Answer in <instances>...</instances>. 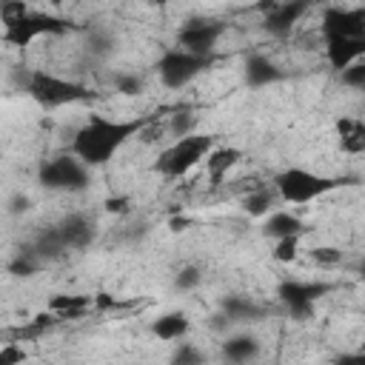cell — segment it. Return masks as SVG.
Wrapping results in <instances>:
<instances>
[{"label": "cell", "instance_id": "6da1fadb", "mask_svg": "<svg viewBox=\"0 0 365 365\" xmlns=\"http://www.w3.org/2000/svg\"><path fill=\"white\" fill-rule=\"evenodd\" d=\"M148 123V117L143 120H106V117H91L77 134H74V157L83 160L86 165H103L114 157V151L123 148V143L128 137H134L143 125Z\"/></svg>", "mask_w": 365, "mask_h": 365}, {"label": "cell", "instance_id": "7a4b0ae2", "mask_svg": "<svg viewBox=\"0 0 365 365\" xmlns=\"http://www.w3.org/2000/svg\"><path fill=\"white\" fill-rule=\"evenodd\" d=\"M348 180H339V177H322V174H314L308 168H285L274 177V188L277 194L285 200V202H311L317 197H322L325 191H334L339 185H345Z\"/></svg>", "mask_w": 365, "mask_h": 365}, {"label": "cell", "instance_id": "3957f363", "mask_svg": "<svg viewBox=\"0 0 365 365\" xmlns=\"http://www.w3.org/2000/svg\"><path fill=\"white\" fill-rule=\"evenodd\" d=\"M214 137L208 134H188V137H180L171 148H165L157 160V171L163 177H182L188 174L202 157H208L214 148Z\"/></svg>", "mask_w": 365, "mask_h": 365}, {"label": "cell", "instance_id": "277c9868", "mask_svg": "<svg viewBox=\"0 0 365 365\" xmlns=\"http://www.w3.org/2000/svg\"><path fill=\"white\" fill-rule=\"evenodd\" d=\"M26 91L46 108H54V106H66V103H77V100H86L91 91L80 83H71V80H63V77H54L48 71H31L29 74V83H26Z\"/></svg>", "mask_w": 365, "mask_h": 365}, {"label": "cell", "instance_id": "5b68a950", "mask_svg": "<svg viewBox=\"0 0 365 365\" xmlns=\"http://www.w3.org/2000/svg\"><path fill=\"white\" fill-rule=\"evenodd\" d=\"M208 66H211V57H200V54H191V51H182V48H171L160 57L157 71H160V80L168 88H182L200 71H205Z\"/></svg>", "mask_w": 365, "mask_h": 365}, {"label": "cell", "instance_id": "8992f818", "mask_svg": "<svg viewBox=\"0 0 365 365\" xmlns=\"http://www.w3.org/2000/svg\"><path fill=\"white\" fill-rule=\"evenodd\" d=\"M37 180L51 191H83L88 185V168L77 157H54L40 168Z\"/></svg>", "mask_w": 365, "mask_h": 365}, {"label": "cell", "instance_id": "52a82bcc", "mask_svg": "<svg viewBox=\"0 0 365 365\" xmlns=\"http://www.w3.org/2000/svg\"><path fill=\"white\" fill-rule=\"evenodd\" d=\"M66 29H68V23H63L60 17L29 11L23 20L6 26L3 37H6L9 43H14V46H29V43H31L34 37H40V34H63Z\"/></svg>", "mask_w": 365, "mask_h": 365}, {"label": "cell", "instance_id": "ba28073f", "mask_svg": "<svg viewBox=\"0 0 365 365\" xmlns=\"http://www.w3.org/2000/svg\"><path fill=\"white\" fill-rule=\"evenodd\" d=\"M220 34H222V23L191 20L180 29V48L191 51V54H200V57H211V48L220 40Z\"/></svg>", "mask_w": 365, "mask_h": 365}, {"label": "cell", "instance_id": "9c48e42d", "mask_svg": "<svg viewBox=\"0 0 365 365\" xmlns=\"http://www.w3.org/2000/svg\"><path fill=\"white\" fill-rule=\"evenodd\" d=\"M325 37H365V11L359 9H328L322 14Z\"/></svg>", "mask_w": 365, "mask_h": 365}, {"label": "cell", "instance_id": "30bf717a", "mask_svg": "<svg viewBox=\"0 0 365 365\" xmlns=\"http://www.w3.org/2000/svg\"><path fill=\"white\" fill-rule=\"evenodd\" d=\"M331 291L328 282H302V279H282L277 285V297L282 299L285 308L294 305H314L319 297H325Z\"/></svg>", "mask_w": 365, "mask_h": 365}, {"label": "cell", "instance_id": "8fae6325", "mask_svg": "<svg viewBox=\"0 0 365 365\" xmlns=\"http://www.w3.org/2000/svg\"><path fill=\"white\" fill-rule=\"evenodd\" d=\"M328 46V63L339 71H345L348 66L359 63V57H365V37H325Z\"/></svg>", "mask_w": 365, "mask_h": 365}, {"label": "cell", "instance_id": "7c38bea8", "mask_svg": "<svg viewBox=\"0 0 365 365\" xmlns=\"http://www.w3.org/2000/svg\"><path fill=\"white\" fill-rule=\"evenodd\" d=\"M57 231H60V240L66 248H86L94 240V220L86 214H68L57 225Z\"/></svg>", "mask_w": 365, "mask_h": 365}, {"label": "cell", "instance_id": "4fadbf2b", "mask_svg": "<svg viewBox=\"0 0 365 365\" xmlns=\"http://www.w3.org/2000/svg\"><path fill=\"white\" fill-rule=\"evenodd\" d=\"M302 11H305V3H279V6L265 17V29H268L271 34H277V37H285V34L294 29V23L302 17Z\"/></svg>", "mask_w": 365, "mask_h": 365}, {"label": "cell", "instance_id": "5bb4252c", "mask_svg": "<svg viewBox=\"0 0 365 365\" xmlns=\"http://www.w3.org/2000/svg\"><path fill=\"white\" fill-rule=\"evenodd\" d=\"M336 134H339V148L348 154H365V123L354 117H339L336 120Z\"/></svg>", "mask_w": 365, "mask_h": 365}, {"label": "cell", "instance_id": "9a60e30c", "mask_svg": "<svg viewBox=\"0 0 365 365\" xmlns=\"http://www.w3.org/2000/svg\"><path fill=\"white\" fill-rule=\"evenodd\" d=\"M257 354H259V342L254 336H248V334H240V336H231V339L222 342V356L228 362H234V365H245Z\"/></svg>", "mask_w": 365, "mask_h": 365}, {"label": "cell", "instance_id": "2e32d148", "mask_svg": "<svg viewBox=\"0 0 365 365\" xmlns=\"http://www.w3.org/2000/svg\"><path fill=\"white\" fill-rule=\"evenodd\" d=\"M188 328H191V322H188V317L185 314H180V311H171V314H163V317H157L154 322H151V334L154 336H160V339H180V336H185L188 334Z\"/></svg>", "mask_w": 365, "mask_h": 365}, {"label": "cell", "instance_id": "e0dca14e", "mask_svg": "<svg viewBox=\"0 0 365 365\" xmlns=\"http://www.w3.org/2000/svg\"><path fill=\"white\" fill-rule=\"evenodd\" d=\"M245 80H248V86H268V83L279 80V68L268 57L251 54L245 60Z\"/></svg>", "mask_w": 365, "mask_h": 365}, {"label": "cell", "instance_id": "ac0fdd59", "mask_svg": "<svg viewBox=\"0 0 365 365\" xmlns=\"http://www.w3.org/2000/svg\"><path fill=\"white\" fill-rule=\"evenodd\" d=\"M237 160H240V151H237V148H228V145L214 148V151L205 157V168H208V174H211V182H220L222 174H225L231 165H237Z\"/></svg>", "mask_w": 365, "mask_h": 365}, {"label": "cell", "instance_id": "d6986e66", "mask_svg": "<svg viewBox=\"0 0 365 365\" xmlns=\"http://www.w3.org/2000/svg\"><path fill=\"white\" fill-rule=\"evenodd\" d=\"M94 299L91 297H83V294H54L48 299V308L60 317H80Z\"/></svg>", "mask_w": 365, "mask_h": 365}, {"label": "cell", "instance_id": "ffe728a7", "mask_svg": "<svg viewBox=\"0 0 365 365\" xmlns=\"http://www.w3.org/2000/svg\"><path fill=\"white\" fill-rule=\"evenodd\" d=\"M222 311H225V317L234 319V322L259 319V317L265 314L257 302H251V299H245V297H225V299H222Z\"/></svg>", "mask_w": 365, "mask_h": 365}, {"label": "cell", "instance_id": "44dd1931", "mask_svg": "<svg viewBox=\"0 0 365 365\" xmlns=\"http://www.w3.org/2000/svg\"><path fill=\"white\" fill-rule=\"evenodd\" d=\"M262 231H265V237H277V240H282V237H299L302 222H299L294 214L277 211L274 217H268V222H265Z\"/></svg>", "mask_w": 365, "mask_h": 365}, {"label": "cell", "instance_id": "7402d4cb", "mask_svg": "<svg viewBox=\"0 0 365 365\" xmlns=\"http://www.w3.org/2000/svg\"><path fill=\"white\" fill-rule=\"evenodd\" d=\"M271 205H274V191H271V188H257V191H251V194L242 200V208H245V214H251V217L265 214Z\"/></svg>", "mask_w": 365, "mask_h": 365}, {"label": "cell", "instance_id": "603a6c76", "mask_svg": "<svg viewBox=\"0 0 365 365\" xmlns=\"http://www.w3.org/2000/svg\"><path fill=\"white\" fill-rule=\"evenodd\" d=\"M34 251H37V257H57V254H63L66 245H63V240H60V231H57V228L43 231V234L37 237V242H34Z\"/></svg>", "mask_w": 365, "mask_h": 365}, {"label": "cell", "instance_id": "cb8c5ba5", "mask_svg": "<svg viewBox=\"0 0 365 365\" xmlns=\"http://www.w3.org/2000/svg\"><path fill=\"white\" fill-rule=\"evenodd\" d=\"M9 271L14 277H31L37 271V251L34 248H23L11 262H9Z\"/></svg>", "mask_w": 365, "mask_h": 365}, {"label": "cell", "instance_id": "d4e9b609", "mask_svg": "<svg viewBox=\"0 0 365 365\" xmlns=\"http://www.w3.org/2000/svg\"><path fill=\"white\" fill-rule=\"evenodd\" d=\"M171 365H205V356H202L200 348H194V345L185 342V345H180V348L174 351Z\"/></svg>", "mask_w": 365, "mask_h": 365}, {"label": "cell", "instance_id": "484cf974", "mask_svg": "<svg viewBox=\"0 0 365 365\" xmlns=\"http://www.w3.org/2000/svg\"><path fill=\"white\" fill-rule=\"evenodd\" d=\"M297 251H299V237H282V240H277V245H274V259H279V262H294V259H297Z\"/></svg>", "mask_w": 365, "mask_h": 365}, {"label": "cell", "instance_id": "4316f807", "mask_svg": "<svg viewBox=\"0 0 365 365\" xmlns=\"http://www.w3.org/2000/svg\"><path fill=\"white\" fill-rule=\"evenodd\" d=\"M200 279H202V274H200L194 265H185V268H180V274L174 277V288H180V291H191V288L200 285Z\"/></svg>", "mask_w": 365, "mask_h": 365}, {"label": "cell", "instance_id": "83f0119b", "mask_svg": "<svg viewBox=\"0 0 365 365\" xmlns=\"http://www.w3.org/2000/svg\"><path fill=\"white\" fill-rule=\"evenodd\" d=\"M342 83L351 86V88H365V60L348 66V68L342 71Z\"/></svg>", "mask_w": 365, "mask_h": 365}, {"label": "cell", "instance_id": "f1b7e54d", "mask_svg": "<svg viewBox=\"0 0 365 365\" xmlns=\"http://www.w3.org/2000/svg\"><path fill=\"white\" fill-rule=\"evenodd\" d=\"M114 86H117L120 94H137V91L143 88V80H140L137 74H117Z\"/></svg>", "mask_w": 365, "mask_h": 365}, {"label": "cell", "instance_id": "f546056e", "mask_svg": "<svg viewBox=\"0 0 365 365\" xmlns=\"http://www.w3.org/2000/svg\"><path fill=\"white\" fill-rule=\"evenodd\" d=\"M23 359H26V351H23L20 345L6 342V345L0 348V365H17V362H23Z\"/></svg>", "mask_w": 365, "mask_h": 365}, {"label": "cell", "instance_id": "4dcf8cb0", "mask_svg": "<svg viewBox=\"0 0 365 365\" xmlns=\"http://www.w3.org/2000/svg\"><path fill=\"white\" fill-rule=\"evenodd\" d=\"M311 259L319 262V265H336V262L342 259V254H339L336 248H314V251H311Z\"/></svg>", "mask_w": 365, "mask_h": 365}, {"label": "cell", "instance_id": "1f68e13d", "mask_svg": "<svg viewBox=\"0 0 365 365\" xmlns=\"http://www.w3.org/2000/svg\"><path fill=\"white\" fill-rule=\"evenodd\" d=\"M191 114H185V111H180V114H174V123H171V131L177 134V137H188V128H191Z\"/></svg>", "mask_w": 365, "mask_h": 365}, {"label": "cell", "instance_id": "d6a6232c", "mask_svg": "<svg viewBox=\"0 0 365 365\" xmlns=\"http://www.w3.org/2000/svg\"><path fill=\"white\" fill-rule=\"evenodd\" d=\"M106 211H111V214H125V211H128V197H108V200H106Z\"/></svg>", "mask_w": 365, "mask_h": 365}, {"label": "cell", "instance_id": "836d02e7", "mask_svg": "<svg viewBox=\"0 0 365 365\" xmlns=\"http://www.w3.org/2000/svg\"><path fill=\"white\" fill-rule=\"evenodd\" d=\"M288 314H291L294 319H308V317L314 314V305H294V308H288Z\"/></svg>", "mask_w": 365, "mask_h": 365}, {"label": "cell", "instance_id": "e575fe53", "mask_svg": "<svg viewBox=\"0 0 365 365\" xmlns=\"http://www.w3.org/2000/svg\"><path fill=\"white\" fill-rule=\"evenodd\" d=\"M168 225H171V231H185V228L191 225V220H188V217H171Z\"/></svg>", "mask_w": 365, "mask_h": 365}, {"label": "cell", "instance_id": "d590c367", "mask_svg": "<svg viewBox=\"0 0 365 365\" xmlns=\"http://www.w3.org/2000/svg\"><path fill=\"white\" fill-rule=\"evenodd\" d=\"M94 305H97V308H114L117 302H114L111 294H97V297H94Z\"/></svg>", "mask_w": 365, "mask_h": 365}, {"label": "cell", "instance_id": "8d00e7d4", "mask_svg": "<svg viewBox=\"0 0 365 365\" xmlns=\"http://www.w3.org/2000/svg\"><path fill=\"white\" fill-rule=\"evenodd\" d=\"M334 365H359V356H356V354H345V356H339Z\"/></svg>", "mask_w": 365, "mask_h": 365}, {"label": "cell", "instance_id": "74e56055", "mask_svg": "<svg viewBox=\"0 0 365 365\" xmlns=\"http://www.w3.org/2000/svg\"><path fill=\"white\" fill-rule=\"evenodd\" d=\"M29 208V200L26 197H14V205H11V211L17 214V211H26Z\"/></svg>", "mask_w": 365, "mask_h": 365}, {"label": "cell", "instance_id": "f35d334b", "mask_svg": "<svg viewBox=\"0 0 365 365\" xmlns=\"http://www.w3.org/2000/svg\"><path fill=\"white\" fill-rule=\"evenodd\" d=\"M359 356V365H365V354H356Z\"/></svg>", "mask_w": 365, "mask_h": 365}]
</instances>
